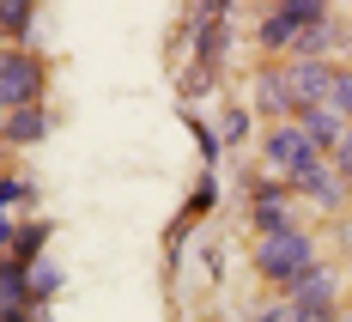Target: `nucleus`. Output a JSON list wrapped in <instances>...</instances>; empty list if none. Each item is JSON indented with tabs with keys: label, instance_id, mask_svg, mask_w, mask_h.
Segmentation results:
<instances>
[{
	"label": "nucleus",
	"instance_id": "22",
	"mask_svg": "<svg viewBox=\"0 0 352 322\" xmlns=\"http://www.w3.org/2000/svg\"><path fill=\"white\" fill-rule=\"evenodd\" d=\"M6 322H31V310H25V316H6Z\"/></svg>",
	"mask_w": 352,
	"mask_h": 322
},
{
	"label": "nucleus",
	"instance_id": "23",
	"mask_svg": "<svg viewBox=\"0 0 352 322\" xmlns=\"http://www.w3.org/2000/svg\"><path fill=\"white\" fill-rule=\"evenodd\" d=\"M334 322H352V316H334Z\"/></svg>",
	"mask_w": 352,
	"mask_h": 322
},
{
	"label": "nucleus",
	"instance_id": "18",
	"mask_svg": "<svg viewBox=\"0 0 352 322\" xmlns=\"http://www.w3.org/2000/svg\"><path fill=\"white\" fill-rule=\"evenodd\" d=\"M249 140V109H225V128H219V146H243Z\"/></svg>",
	"mask_w": 352,
	"mask_h": 322
},
{
	"label": "nucleus",
	"instance_id": "15",
	"mask_svg": "<svg viewBox=\"0 0 352 322\" xmlns=\"http://www.w3.org/2000/svg\"><path fill=\"white\" fill-rule=\"evenodd\" d=\"M334 43H340V25H334V19H328V25H316V31L304 36V43H298V49H292V61H322V55H328V49H334Z\"/></svg>",
	"mask_w": 352,
	"mask_h": 322
},
{
	"label": "nucleus",
	"instance_id": "8",
	"mask_svg": "<svg viewBox=\"0 0 352 322\" xmlns=\"http://www.w3.org/2000/svg\"><path fill=\"white\" fill-rule=\"evenodd\" d=\"M280 195H285V182H274V177L255 189V231H261V237H292V231H304Z\"/></svg>",
	"mask_w": 352,
	"mask_h": 322
},
{
	"label": "nucleus",
	"instance_id": "4",
	"mask_svg": "<svg viewBox=\"0 0 352 322\" xmlns=\"http://www.w3.org/2000/svg\"><path fill=\"white\" fill-rule=\"evenodd\" d=\"M195 73H188V98L207 92L219 79V49H225V6H195Z\"/></svg>",
	"mask_w": 352,
	"mask_h": 322
},
{
	"label": "nucleus",
	"instance_id": "14",
	"mask_svg": "<svg viewBox=\"0 0 352 322\" xmlns=\"http://www.w3.org/2000/svg\"><path fill=\"white\" fill-rule=\"evenodd\" d=\"M31 25H36V6H31V0H6V6H0V31H6L12 49L31 36Z\"/></svg>",
	"mask_w": 352,
	"mask_h": 322
},
{
	"label": "nucleus",
	"instance_id": "20",
	"mask_svg": "<svg viewBox=\"0 0 352 322\" xmlns=\"http://www.w3.org/2000/svg\"><path fill=\"white\" fill-rule=\"evenodd\" d=\"M328 164H334V177H340V182H352V134L334 146V158H328Z\"/></svg>",
	"mask_w": 352,
	"mask_h": 322
},
{
	"label": "nucleus",
	"instance_id": "11",
	"mask_svg": "<svg viewBox=\"0 0 352 322\" xmlns=\"http://www.w3.org/2000/svg\"><path fill=\"white\" fill-rule=\"evenodd\" d=\"M255 98H261V109H267V116H292V122H298V98H292V79H285V67H267L261 73V92H255Z\"/></svg>",
	"mask_w": 352,
	"mask_h": 322
},
{
	"label": "nucleus",
	"instance_id": "5",
	"mask_svg": "<svg viewBox=\"0 0 352 322\" xmlns=\"http://www.w3.org/2000/svg\"><path fill=\"white\" fill-rule=\"evenodd\" d=\"M36 98H43V55L6 49V61H0V104H6V116L12 109H31Z\"/></svg>",
	"mask_w": 352,
	"mask_h": 322
},
{
	"label": "nucleus",
	"instance_id": "12",
	"mask_svg": "<svg viewBox=\"0 0 352 322\" xmlns=\"http://www.w3.org/2000/svg\"><path fill=\"white\" fill-rule=\"evenodd\" d=\"M292 189H298V195H310L316 207H340V195H346V182L334 177V164H316L310 177H304V182H292Z\"/></svg>",
	"mask_w": 352,
	"mask_h": 322
},
{
	"label": "nucleus",
	"instance_id": "17",
	"mask_svg": "<svg viewBox=\"0 0 352 322\" xmlns=\"http://www.w3.org/2000/svg\"><path fill=\"white\" fill-rule=\"evenodd\" d=\"M25 195H31V182L6 171V182H0V219H19V207H25Z\"/></svg>",
	"mask_w": 352,
	"mask_h": 322
},
{
	"label": "nucleus",
	"instance_id": "1",
	"mask_svg": "<svg viewBox=\"0 0 352 322\" xmlns=\"http://www.w3.org/2000/svg\"><path fill=\"white\" fill-rule=\"evenodd\" d=\"M322 261H316V237L310 231H292V237H261L255 244V274L267 280V286L292 292L298 280H310Z\"/></svg>",
	"mask_w": 352,
	"mask_h": 322
},
{
	"label": "nucleus",
	"instance_id": "10",
	"mask_svg": "<svg viewBox=\"0 0 352 322\" xmlns=\"http://www.w3.org/2000/svg\"><path fill=\"white\" fill-rule=\"evenodd\" d=\"M49 128H55V116L43 104H31V109H12L0 134H6V146H31V140H49Z\"/></svg>",
	"mask_w": 352,
	"mask_h": 322
},
{
	"label": "nucleus",
	"instance_id": "9",
	"mask_svg": "<svg viewBox=\"0 0 352 322\" xmlns=\"http://www.w3.org/2000/svg\"><path fill=\"white\" fill-rule=\"evenodd\" d=\"M298 128H304V134L316 140V152H322V158H334V146H340V140L352 134V122H346V116H340L334 104H316V109H304V116H298Z\"/></svg>",
	"mask_w": 352,
	"mask_h": 322
},
{
	"label": "nucleus",
	"instance_id": "7",
	"mask_svg": "<svg viewBox=\"0 0 352 322\" xmlns=\"http://www.w3.org/2000/svg\"><path fill=\"white\" fill-rule=\"evenodd\" d=\"M285 79H292V98H298V116H304V109H316V104L334 98L340 67H328V61H285Z\"/></svg>",
	"mask_w": 352,
	"mask_h": 322
},
{
	"label": "nucleus",
	"instance_id": "21",
	"mask_svg": "<svg viewBox=\"0 0 352 322\" xmlns=\"http://www.w3.org/2000/svg\"><path fill=\"white\" fill-rule=\"evenodd\" d=\"M255 322H304L292 304H267V310H255Z\"/></svg>",
	"mask_w": 352,
	"mask_h": 322
},
{
	"label": "nucleus",
	"instance_id": "3",
	"mask_svg": "<svg viewBox=\"0 0 352 322\" xmlns=\"http://www.w3.org/2000/svg\"><path fill=\"white\" fill-rule=\"evenodd\" d=\"M261 152H267V171H285V182H304L316 164H328L316 152V140H310L298 122H274L267 140H261Z\"/></svg>",
	"mask_w": 352,
	"mask_h": 322
},
{
	"label": "nucleus",
	"instance_id": "6",
	"mask_svg": "<svg viewBox=\"0 0 352 322\" xmlns=\"http://www.w3.org/2000/svg\"><path fill=\"white\" fill-rule=\"evenodd\" d=\"M285 304L304 322H334L340 316V274H334V268H316L310 280H298V286L285 292Z\"/></svg>",
	"mask_w": 352,
	"mask_h": 322
},
{
	"label": "nucleus",
	"instance_id": "13",
	"mask_svg": "<svg viewBox=\"0 0 352 322\" xmlns=\"http://www.w3.org/2000/svg\"><path fill=\"white\" fill-rule=\"evenodd\" d=\"M0 298H6V316H25V304H31V268H19V261H6L0 268Z\"/></svg>",
	"mask_w": 352,
	"mask_h": 322
},
{
	"label": "nucleus",
	"instance_id": "16",
	"mask_svg": "<svg viewBox=\"0 0 352 322\" xmlns=\"http://www.w3.org/2000/svg\"><path fill=\"white\" fill-rule=\"evenodd\" d=\"M31 292H36V304H49V298L61 292V268L36 255V261H31Z\"/></svg>",
	"mask_w": 352,
	"mask_h": 322
},
{
	"label": "nucleus",
	"instance_id": "2",
	"mask_svg": "<svg viewBox=\"0 0 352 322\" xmlns=\"http://www.w3.org/2000/svg\"><path fill=\"white\" fill-rule=\"evenodd\" d=\"M334 12L322 6V0H285V6H267L261 12V49H298L304 36L316 31V25H328Z\"/></svg>",
	"mask_w": 352,
	"mask_h": 322
},
{
	"label": "nucleus",
	"instance_id": "19",
	"mask_svg": "<svg viewBox=\"0 0 352 322\" xmlns=\"http://www.w3.org/2000/svg\"><path fill=\"white\" fill-rule=\"evenodd\" d=\"M328 104H334V109L352 122V73H340V79H334V98H328Z\"/></svg>",
	"mask_w": 352,
	"mask_h": 322
}]
</instances>
